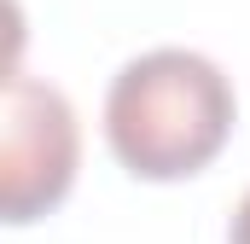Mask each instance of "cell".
<instances>
[{
	"label": "cell",
	"instance_id": "obj_1",
	"mask_svg": "<svg viewBox=\"0 0 250 244\" xmlns=\"http://www.w3.org/2000/svg\"><path fill=\"white\" fill-rule=\"evenodd\" d=\"M105 134L140 181L198 175L233 134V81L192 47H151L117 70L105 93Z\"/></svg>",
	"mask_w": 250,
	"mask_h": 244
},
{
	"label": "cell",
	"instance_id": "obj_2",
	"mask_svg": "<svg viewBox=\"0 0 250 244\" xmlns=\"http://www.w3.org/2000/svg\"><path fill=\"white\" fill-rule=\"evenodd\" d=\"M76 175V111L53 81L6 76L0 87V203L12 221L53 209Z\"/></svg>",
	"mask_w": 250,
	"mask_h": 244
},
{
	"label": "cell",
	"instance_id": "obj_3",
	"mask_svg": "<svg viewBox=\"0 0 250 244\" xmlns=\"http://www.w3.org/2000/svg\"><path fill=\"white\" fill-rule=\"evenodd\" d=\"M233 244H250V192L239 198V209H233V233H227Z\"/></svg>",
	"mask_w": 250,
	"mask_h": 244
}]
</instances>
